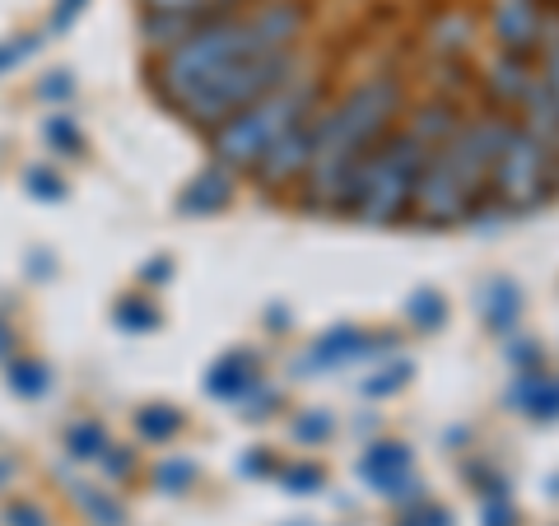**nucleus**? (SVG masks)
<instances>
[{
	"label": "nucleus",
	"mask_w": 559,
	"mask_h": 526,
	"mask_svg": "<svg viewBox=\"0 0 559 526\" xmlns=\"http://www.w3.org/2000/svg\"><path fill=\"white\" fill-rule=\"evenodd\" d=\"M308 28V5L304 0H266L252 14H219V20L201 24L191 38H182L173 51H164L154 61V89H159L164 103H178L201 89L210 75L229 70L238 61L252 57H271V51H294Z\"/></svg>",
	"instance_id": "1"
},
{
	"label": "nucleus",
	"mask_w": 559,
	"mask_h": 526,
	"mask_svg": "<svg viewBox=\"0 0 559 526\" xmlns=\"http://www.w3.org/2000/svg\"><path fill=\"white\" fill-rule=\"evenodd\" d=\"M406 108V84L396 75H373L355 84L336 108L318 112V150L308 168V205L312 210H341L345 178L382 135H392V121Z\"/></svg>",
	"instance_id": "2"
},
{
	"label": "nucleus",
	"mask_w": 559,
	"mask_h": 526,
	"mask_svg": "<svg viewBox=\"0 0 559 526\" xmlns=\"http://www.w3.org/2000/svg\"><path fill=\"white\" fill-rule=\"evenodd\" d=\"M513 127L518 121L499 117V112L462 121L457 135L425 159V172H419V182H415L411 215L419 224H429V229H452V224L476 215V205L489 196V172H495Z\"/></svg>",
	"instance_id": "3"
},
{
	"label": "nucleus",
	"mask_w": 559,
	"mask_h": 526,
	"mask_svg": "<svg viewBox=\"0 0 559 526\" xmlns=\"http://www.w3.org/2000/svg\"><path fill=\"white\" fill-rule=\"evenodd\" d=\"M429 154L433 150L419 145L411 131L382 135L378 145L349 168L345 191H341V215H355L359 224H378V229L411 219L415 182H419V172H425Z\"/></svg>",
	"instance_id": "4"
},
{
	"label": "nucleus",
	"mask_w": 559,
	"mask_h": 526,
	"mask_svg": "<svg viewBox=\"0 0 559 526\" xmlns=\"http://www.w3.org/2000/svg\"><path fill=\"white\" fill-rule=\"evenodd\" d=\"M318 103H322V89L312 80H289L285 89L266 94L252 108L234 112L229 121H219V127H210V154H215L219 168L229 172H252L261 159H266V150L275 145L285 131H294L299 121L318 117Z\"/></svg>",
	"instance_id": "5"
},
{
	"label": "nucleus",
	"mask_w": 559,
	"mask_h": 526,
	"mask_svg": "<svg viewBox=\"0 0 559 526\" xmlns=\"http://www.w3.org/2000/svg\"><path fill=\"white\" fill-rule=\"evenodd\" d=\"M299 75V47L294 51H271V57H252V61H238L229 70H219V75H210L201 89H191L178 112L191 121V127H219V121H229L234 112L252 108L266 94L285 89V84Z\"/></svg>",
	"instance_id": "6"
},
{
	"label": "nucleus",
	"mask_w": 559,
	"mask_h": 526,
	"mask_svg": "<svg viewBox=\"0 0 559 526\" xmlns=\"http://www.w3.org/2000/svg\"><path fill=\"white\" fill-rule=\"evenodd\" d=\"M555 191H559V159L532 131L513 127L495 172H489V201H499L509 215H527V210L546 205Z\"/></svg>",
	"instance_id": "7"
},
{
	"label": "nucleus",
	"mask_w": 559,
	"mask_h": 526,
	"mask_svg": "<svg viewBox=\"0 0 559 526\" xmlns=\"http://www.w3.org/2000/svg\"><path fill=\"white\" fill-rule=\"evenodd\" d=\"M489 28L499 38V51L532 61L546 47V5L540 0H489Z\"/></svg>",
	"instance_id": "8"
},
{
	"label": "nucleus",
	"mask_w": 559,
	"mask_h": 526,
	"mask_svg": "<svg viewBox=\"0 0 559 526\" xmlns=\"http://www.w3.org/2000/svg\"><path fill=\"white\" fill-rule=\"evenodd\" d=\"M388 349H396V336H369V331L359 326H331L322 340H312L304 349V359L294 363V373L308 378L312 368H345V363H359V359H373V355H388Z\"/></svg>",
	"instance_id": "9"
},
{
	"label": "nucleus",
	"mask_w": 559,
	"mask_h": 526,
	"mask_svg": "<svg viewBox=\"0 0 559 526\" xmlns=\"http://www.w3.org/2000/svg\"><path fill=\"white\" fill-rule=\"evenodd\" d=\"M312 150H318V117L299 121L294 131H285V135L275 140V145L266 150V159L252 168V172H257V182L266 187V191H275V187H289V182L308 178Z\"/></svg>",
	"instance_id": "10"
},
{
	"label": "nucleus",
	"mask_w": 559,
	"mask_h": 526,
	"mask_svg": "<svg viewBox=\"0 0 559 526\" xmlns=\"http://www.w3.org/2000/svg\"><path fill=\"white\" fill-rule=\"evenodd\" d=\"M355 476L378 489L388 499H411L415 494V462H411V447L406 443H373L364 457L355 462Z\"/></svg>",
	"instance_id": "11"
},
{
	"label": "nucleus",
	"mask_w": 559,
	"mask_h": 526,
	"mask_svg": "<svg viewBox=\"0 0 559 526\" xmlns=\"http://www.w3.org/2000/svg\"><path fill=\"white\" fill-rule=\"evenodd\" d=\"M257 382H261V373H257V355H252V349H229V355H219L215 363H210L205 392L215 401H242L257 387Z\"/></svg>",
	"instance_id": "12"
},
{
	"label": "nucleus",
	"mask_w": 559,
	"mask_h": 526,
	"mask_svg": "<svg viewBox=\"0 0 559 526\" xmlns=\"http://www.w3.org/2000/svg\"><path fill=\"white\" fill-rule=\"evenodd\" d=\"M532 61H522V57H509V51H499L495 61L485 65V94L499 103V108H522V98L532 94Z\"/></svg>",
	"instance_id": "13"
},
{
	"label": "nucleus",
	"mask_w": 559,
	"mask_h": 526,
	"mask_svg": "<svg viewBox=\"0 0 559 526\" xmlns=\"http://www.w3.org/2000/svg\"><path fill=\"white\" fill-rule=\"evenodd\" d=\"M229 201H234V172L219 168V164H210L205 172L191 178V187L178 196V210H182V215H219Z\"/></svg>",
	"instance_id": "14"
},
{
	"label": "nucleus",
	"mask_w": 559,
	"mask_h": 526,
	"mask_svg": "<svg viewBox=\"0 0 559 526\" xmlns=\"http://www.w3.org/2000/svg\"><path fill=\"white\" fill-rule=\"evenodd\" d=\"M480 318L495 336H513V326L522 318V289L509 275H489L480 289Z\"/></svg>",
	"instance_id": "15"
},
{
	"label": "nucleus",
	"mask_w": 559,
	"mask_h": 526,
	"mask_svg": "<svg viewBox=\"0 0 559 526\" xmlns=\"http://www.w3.org/2000/svg\"><path fill=\"white\" fill-rule=\"evenodd\" d=\"M509 406H522L532 419H559V378L546 373H518V382L509 387Z\"/></svg>",
	"instance_id": "16"
},
{
	"label": "nucleus",
	"mask_w": 559,
	"mask_h": 526,
	"mask_svg": "<svg viewBox=\"0 0 559 526\" xmlns=\"http://www.w3.org/2000/svg\"><path fill=\"white\" fill-rule=\"evenodd\" d=\"M471 38H476V20L466 10H443L439 20L429 24V47L448 61H462L471 51Z\"/></svg>",
	"instance_id": "17"
},
{
	"label": "nucleus",
	"mask_w": 559,
	"mask_h": 526,
	"mask_svg": "<svg viewBox=\"0 0 559 526\" xmlns=\"http://www.w3.org/2000/svg\"><path fill=\"white\" fill-rule=\"evenodd\" d=\"M457 127H462V117H457V108H452V103H425V108L411 117L406 131H411L425 150H439V145H448V140L457 135Z\"/></svg>",
	"instance_id": "18"
},
{
	"label": "nucleus",
	"mask_w": 559,
	"mask_h": 526,
	"mask_svg": "<svg viewBox=\"0 0 559 526\" xmlns=\"http://www.w3.org/2000/svg\"><path fill=\"white\" fill-rule=\"evenodd\" d=\"M108 447H112V443H108V429L94 425V419H84V425H75V429L66 433V452H70L75 462H98Z\"/></svg>",
	"instance_id": "19"
},
{
	"label": "nucleus",
	"mask_w": 559,
	"mask_h": 526,
	"mask_svg": "<svg viewBox=\"0 0 559 526\" xmlns=\"http://www.w3.org/2000/svg\"><path fill=\"white\" fill-rule=\"evenodd\" d=\"M406 318L419 326V331H443L448 326V303L439 289H415L411 303H406Z\"/></svg>",
	"instance_id": "20"
},
{
	"label": "nucleus",
	"mask_w": 559,
	"mask_h": 526,
	"mask_svg": "<svg viewBox=\"0 0 559 526\" xmlns=\"http://www.w3.org/2000/svg\"><path fill=\"white\" fill-rule=\"evenodd\" d=\"M411 378H415V363H411V359H396V363H388V368H378L373 378H364L359 392L369 396V401H382V396H392V392L406 387Z\"/></svg>",
	"instance_id": "21"
},
{
	"label": "nucleus",
	"mask_w": 559,
	"mask_h": 526,
	"mask_svg": "<svg viewBox=\"0 0 559 526\" xmlns=\"http://www.w3.org/2000/svg\"><path fill=\"white\" fill-rule=\"evenodd\" d=\"M135 429H140V438H150V443H168V438L182 429V410H173V406H145V410L135 415Z\"/></svg>",
	"instance_id": "22"
},
{
	"label": "nucleus",
	"mask_w": 559,
	"mask_h": 526,
	"mask_svg": "<svg viewBox=\"0 0 559 526\" xmlns=\"http://www.w3.org/2000/svg\"><path fill=\"white\" fill-rule=\"evenodd\" d=\"M10 387H14V396H43L47 387H51V373H47V363L43 359H14L10 363Z\"/></svg>",
	"instance_id": "23"
},
{
	"label": "nucleus",
	"mask_w": 559,
	"mask_h": 526,
	"mask_svg": "<svg viewBox=\"0 0 559 526\" xmlns=\"http://www.w3.org/2000/svg\"><path fill=\"white\" fill-rule=\"evenodd\" d=\"M112 318H117L121 331H131V336H145V331L159 326V308H154L150 298H121Z\"/></svg>",
	"instance_id": "24"
},
{
	"label": "nucleus",
	"mask_w": 559,
	"mask_h": 526,
	"mask_svg": "<svg viewBox=\"0 0 559 526\" xmlns=\"http://www.w3.org/2000/svg\"><path fill=\"white\" fill-rule=\"evenodd\" d=\"M191 480H197V462H187V457H168L154 466V485H159L164 494H187Z\"/></svg>",
	"instance_id": "25"
},
{
	"label": "nucleus",
	"mask_w": 559,
	"mask_h": 526,
	"mask_svg": "<svg viewBox=\"0 0 559 526\" xmlns=\"http://www.w3.org/2000/svg\"><path fill=\"white\" fill-rule=\"evenodd\" d=\"M275 476H280V485H285L289 494H318V489L326 485L322 466H312V462H294V466H280Z\"/></svg>",
	"instance_id": "26"
},
{
	"label": "nucleus",
	"mask_w": 559,
	"mask_h": 526,
	"mask_svg": "<svg viewBox=\"0 0 559 526\" xmlns=\"http://www.w3.org/2000/svg\"><path fill=\"white\" fill-rule=\"evenodd\" d=\"M43 135L51 140V145H57V154H70V159H80V154H84V135H80V127H75V121H70L66 112L47 117Z\"/></svg>",
	"instance_id": "27"
},
{
	"label": "nucleus",
	"mask_w": 559,
	"mask_h": 526,
	"mask_svg": "<svg viewBox=\"0 0 559 526\" xmlns=\"http://www.w3.org/2000/svg\"><path fill=\"white\" fill-rule=\"evenodd\" d=\"M336 433V419H331V410H308L294 419V438L299 443H326V438Z\"/></svg>",
	"instance_id": "28"
},
{
	"label": "nucleus",
	"mask_w": 559,
	"mask_h": 526,
	"mask_svg": "<svg viewBox=\"0 0 559 526\" xmlns=\"http://www.w3.org/2000/svg\"><path fill=\"white\" fill-rule=\"evenodd\" d=\"M503 359H509L518 373H540V363H546V355H540V345L527 340V336H513L509 345H503Z\"/></svg>",
	"instance_id": "29"
},
{
	"label": "nucleus",
	"mask_w": 559,
	"mask_h": 526,
	"mask_svg": "<svg viewBox=\"0 0 559 526\" xmlns=\"http://www.w3.org/2000/svg\"><path fill=\"white\" fill-rule=\"evenodd\" d=\"M80 507L90 513L98 526H121V503L98 494V489H80Z\"/></svg>",
	"instance_id": "30"
},
{
	"label": "nucleus",
	"mask_w": 559,
	"mask_h": 526,
	"mask_svg": "<svg viewBox=\"0 0 559 526\" xmlns=\"http://www.w3.org/2000/svg\"><path fill=\"white\" fill-rule=\"evenodd\" d=\"M24 187H28L38 201H61V196H66V182H61L51 168H28V172H24Z\"/></svg>",
	"instance_id": "31"
},
{
	"label": "nucleus",
	"mask_w": 559,
	"mask_h": 526,
	"mask_svg": "<svg viewBox=\"0 0 559 526\" xmlns=\"http://www.w3.org/2000/svg\"><path fill=\"white\" fill-rule=\"evenodd\" d=\"M238 406H242V415H248V419H271V410L280 406V392H271L266 382H257V387L242 396Z\"/></svg>",
	"instance_id": "32"
},
{
	"label": "nucleus",
	"mask_w": 559,
	"mask_h": 526,
	"mask_svg": "<svg viewBox=\"0 0 559 526\" xmlns=\"http://www.w3.org/2000/svg\"><path fill=\"white\" fill-rule=\"evenodd\" d=\"M540 61H546L540 80H546V89H550L555 103H559V33H550V38H546V47H540Z\"/></svg>",
	"instance_id": "33"
},
{
	"label": "nucleus",
	"mask_w": 559,
	"mask_h": 526,
	"mask_svg": "<svg viewBox=\"0 0 559 526\" xmlns=\"http://www.w3.org/2000/svg\"><path fill=\"white\" fill-rule=\"evenodd\" d=\"M271 470H280L275 466V457L266 447H252L248 457H238V476H248V480H257V476H271Z\"/></svg>",
	"instance_id": "34"
},
{
	"label": "nucleus",
	"mask_w": 559,
	"mask_h": 526,
	"mask_svg": "<svg viewBox=\"0 0 559 526\" xmlns=\"http://www.w3.org/2000/svg\"><path fill=\"white\" fill-rule=\"evenodd\" d=\"M38 51V38H10V43H0V75H5L10 65H20L24 57H33Z\"/></svg>",
	"instance_id": "35"
},
{
	"label": "nucleus",
	"mask_w": 559,
	"mask_h": 526,
	"mask_svg": "<svg viewBox=\"0 0 559 526\" xmlns=\"http://www.w3.org/2000/svg\"><path fill=\"white\" fill-rule=\"evenodd\" d=\"M84 5H90V0H57V10H51V33H66L84 14Z\"/></svg>",
	"instance_id": "36"
},
{
	"label": "nucleus",
	"mask_w": 559,
	"mask_h": 526,
	"mask_svg": "<svg viewBox=\"0 0 559 526\" xmlns=\"http://www.w3.org/2000/svg\"><path fill=\"white\" fill-rule=\"evenodd\" d=\"M10 526H47V513L38 503H10V513H5Z\"/></svg>",
	"instance_id": "37"
},
{
	"label": "nucleus",
	"mask_w": 559,
	"mask_h": 526,
	"mask_svg": "<svg viewBox=\"0 0 559 526\" xmlns=\"http://www.w3.org/2000/svg\"><path fill=\"white\" fill-rule=\"evenodd\" d=\"M401 526H452V513L448 507H419V513H411Z\"/></svg>",
	"instance_id": "38"
},
{
	"label": "nucleus",
	"mask_w": 559,
	"mask_h": 526,
	"mask_svg": "<svg viewBox=\"0 0 559 526\" xmlns=\"http://www.w3.org/2000/svg\"><path fill=\"white\" fill-rule=\"evenodd\" d=\"M485 526H513L509 499H485Z\"/></svg>",
	"instance_id": "39"
},
{
	"label": "nucleus",
	"mask_w": 559,
	"mask_h": 526,
	"mask_svg": "<svg viewBox=\"0 0 559 526\" xmlns=\"http://www.w3.org/2000/svg\"><path fill=\"white\" fill-rule=\"evenodd\" d=\"M103 466H108L112 470V476H127V470H131V452H121V447H108V452H103V457H98Z\"/></svg>",
	"instance_id": "40"
},
{
	"label": "nucleus",
	"mask_w": 559,
	"mask_h": 526,
	"mask_svg": "<svg viewBox=\"0 0 559 526\" xmlns=\"http://www.w3.org/2000/svg\"><path fill=\"white\" fill-rule=\"evenodd\" d=\"M43 98H70V75L66 70H57V75H47V84L38 89Z\"/></svg>",
	"instance_id": "41"
},
{
	"label": "nucleus",
	"mask_w": 559,
	"mask_h": 526,
	"mask_svg": "<svg viewBox=\"0 0 559 526\" xmlns=\"http://www.w3.org/2000/svg\"><path fill=\"white\" fill-rule=\"evenodd\" d=\"M168 275H173V266H168L164 256H159V261H150V266H145V279H150V285H164Z\"/></svg>",
	"instance_id": "42"
},
{
	"label": "nucleus",
	"mask_w": 559,
	"mask_h": 526,
	"mask_svg": "<svg viewBox=\"0 0 559 526\" xmlns=\"http://www.w3.org/2000/svg\"><path fill=\"white\" fill-rule=\"evenodd\" d=\"M10 349V331H5V322H0V355Z\"/></svg>",
	"instance_id": "43"
}]
</instances>
